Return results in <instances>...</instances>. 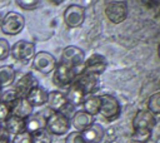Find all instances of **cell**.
Masks as SVG:
<instances>
[{"instance_id": "obj_1", "label": "cell", "mask_w": 160, "mask_h": 143, "mask_svg": "<svg viewBox=\"0 0 160 143\" xmlns=\"http://www.w3.org/2000/svg\"><path fill=\"white\" fill-rule=\"evenodd\" d=\"M132 140L146 143L152 134V129L156 125V117L146 109H140L135 113L132 122Z\"/></svg>"}, {"instance_id": "obj_2", "label": "cell", "mask_w": 160, "mask_h": 143, "mask_svg": "<svg viewBox=\"0 0 160 143\" xmlns=\"http://www.w3.org/2000/svg\"><path fill=\"white\" fill-rule=\"evenodd\" d=\"M25 18L18 11H9L0 19V30L4 35L15 36L22 31Z\"/></svg>"}, {"instance_id": "obj_3", "label": "cell", "mask_w": 160, "mask_h": 143, "mask_svg": "<svg viewBox=\"0 0 160 143\" xmlns=\"http://www.w3.org/2000/svg\"><path fill=\"white\" fill-rule=\"evenodd\" d=\"M84 60H85V53L79 46L68 45L61 51V59H60V61H62V63H65V64L75 68L78 77L82 74Z\"/></svg>"}, {"instance_id": "obj_4", "label": "cell", "mask_w": 160, "mask_h": 143, "mask_svg": "<svg viewBox=\"0 0 160 143\" xmlns=\"http://www.w3.org/2000/svg\"><path fill=\"white\" fill-rule=\"evenodd\" d=\"M70 118L65 113H51L46 118L45 129L51 135H65L70 130Z\"/></svg>"}, {"instance_id": "obj_5", "label": "cell", "mask_w": 160, "mask_h": 143, "mask_svg": "<svg viewBox=\"0 0 160 143\" xmlns=\"http://www.w3.org/2000/svg\"><path fill=\"white\" fill-rule=\"evenodd\" d=\"M99 114L106 120H115L121 114V105L116 97L111 94L100 95V109Z\"/></svg>"}, {"instance_id": "obj_6", "label": "cell", "mask_w": 160, "mask_h": 143, "mask_svg": "<svg viewBox=\"0 0 160 143\" xmlns=\"http://www.w3.org/2000/svg\"><path fill=\"white\" fill-rule=\"evenodd\" d=\"M105 16L112 24H121L126 20L129 8L126 1H108L104 9Z\"/></svg>"}, {"instance_id": "obj_7", "label": "cell", "mask_w": 160, "mask_h": 143, "mask_svg": "<svg viewBox=\"0 0 160 143\" xmlns=\"http://www.w3.org/2000/svg\"><path fill=\"white\" fill-rule=\"evenodd\" d=\"M76 72L75 68L59 61L56 63V66L54 69V77H52V82L55 85L61 87V88H68L72 84V82L76 79Z\"/></svg>"}, {"instance_id": "obj_8", "label": "cell", "mask_w": 160, "mask_h": 143, "mask_svg": "<svg viewBox=\"0 0 160 143\" xmlns=\"http://www.w3.org/2000/svg\"><path fill=\"white\" fill-rule=\"evenodd\" d=\"M85 8L78 4H70L69 6H66L62 14L64 23L70 29L80 28L85 21Z\"/></svg>"}, {"instance_id": "obj_9", "label": "cell", "mask_w": 160, "mask_h": 143, "mask_svg": "<svg viewBox=\"0 0 160 143\" xmlns=\"http://www.w3.org/2000/svg\"><path fill=\"white\" fill-rule=\"evenodd\" d=\"M56 63L58 61L51 53L42 50V51L35 53L31 61V66L41 74H50L51 72H54Z\"/></svg>"}, {"instance_id": "obj_10", "label": "cell", "mask_w": 160, "mask_h": 143, "mask_svg": "<svg viewBox=\"0 0 160 143\" xmlns=\"http://www.w3.org/2000/svg\"><path fill=\"white\" fill-rule=\"evenodd\" d=\"M18 61H28L35 55V44L28 40H19L10 46V54Z\"/></svg>"}, {"instance_id": "obj_11", "label": "cell", "mask_w": 160, "mask_h": 143, "mask_svg": "<svg viewBox=\"0 0 160 143\" xmlns=\"http://www.w3.org/2000/svg\"><path fill=\"white\" fill-rule=\"evenodd\" d=\"M108 66V60L105 59L104 55L101 54H91L89 58L84 60L82 65V74H89V75H100L105 72Z\"/></svg>"}, {"instance_id": "obj_12", "label": "cell", "mask_w": 160, "mask_h": 143, "mask_svg": "<svg viewBox=\"0 0 160 143\" xmlns=\"http://www.w3.org/2000/svg\"><path fill=\"white\" fill-rule=\"evenodd\" d=\"M48 107L52 110V113H64L66 107H69V103L65 98V94L60 90H51L48 93Z\"/></svg>"}, {"instance_id": "obj_13", "label": "cell", "mask_w": 160, "mask_h": 143, "mask_svg": "<svg viewBox=\"0 0 160 143\" xmlns=\"http://www.w3.org/2000/svg\"><path fill=\"white\" fill-rule=\"evenodd\" d=\"M36 85H39V84H38V80L35 79V77L32 75V73H26L15 83L12 89L15 90L18 98H25V95L30 92V89Z\"/></svg>"}, {"instance_id": "obj_14", "label": "cell", "mask_w": 160, "mask_h": 143, "mask_svg": "<svg viewBox=\"0 0 160 143\" xmlns=\"http://www.w3.org/2000/svg\"><path fill=\"white\" fill-rule=\"evenodd\" d=\"M92 123H95V119L92 115L88 114L84 110H78L72 114L70 119V125L75 128L76 132H82L88 127H90Z\"/></svg>"}, {"instance_id": "obj_15", "label": "cell", "mask_w": 160, "mask_h": 143, "mask_svg": "<svg viewBox=\"0 0 160 143\" xmlns=\"http://www.w3.org/2000/svg\"><path fill=\"white\" fill-rule=\"evenodd\" d=\"M74 83H76L81 90L85 93V95H94V93L98 90V77L95 75H89V74H81L76 78V80H74Z\"/></svg>"}, {"instance_id": "obj_16", "label": "cell", "mask_w": 160, "mask_h": 143, "mask_svg": "<svg viewBox=\"0 0 160 143\" xmlns=\"http://www.w3.org/2000/svg\"><path fill=\"white\" fill-rule=\"evenodd\" d=\"M84 143H100L104 138L105 130L101 124L92 123L90 127H88L85 130L80 132Z\"/></svg>"}, {"instance_id": "obj_17", "label": "cell", "mask_w": 160, "mask_h": 143, "mask_svg": "<svg viewBox=\"0 0 160 143\" xmlns=\"http://www.w3.org/2000/svg\"><path fill=\"white\" fill-rule=\"evenodd\" d=\"M10 115H15L19 118L25 119L30 114H32V107L29 104V102L25 98H18L15 99L10 105Z\"/></svg>"}, {"instance_id": "obj_18", "label": "cell", "mask_w": 160, "mask_h": 143, "mask_svg": "<svg viewBox=\"0 0 160 143\" xmlns=\"http://www.w3.org/2000/svg\"><path fill=\"white\" fill-rule=\"evenodd\" d=\"M48 90L44 89L40 85H36L34 88L30 89V92L25 95V99L29 102V104L34 108V107H41L44 104H46L48 100Z\"/></svg>"}, {"instance_id": "obj_19", "label": "cell", "mask_w": 160, "mask_h": 143, "mask_svg": "<svg viewBox=\"0 0 160 143\" xmlns=\"http://www.w3.org/2000/svg\"><path fill=\"white\" fill-rule=\"evenodd\" d=\"M24 120H25V132L29 134L45 129L46 125V118L41 113H32L29 117H26Z\"/></svg>"}, {"instance_id": "obj_20", "label": "cell", "mask_w": 160, "mask_h": 143, "mask_svg": "<svg viewBox=\"0 0 160 143\" xmlns=\"http://www.w3.org/2000/svg\"><path fill=\"white\" fill-rule=\"evenodd\" d=\"M65 98H66L69 105H71V107H78V105H80V104H82V102H84V99L86 98V95H85V93L81 90V88H80L76 83L72 82V84L68 88V90H66V93H65Z\"/></svg>"}, {"instance_id": "obj_21", "label": "cell", "mask_w": 160, "mask_h": 143, "mask_svg": "<svg viewBox=\"0 0 160 143\" xmlns=\"http://www.w3.org/2000/svg\"><path fill=\"white\" fill-rule=\"evenodd\" d=\"M4 129L6 134H11L14 137L18 134H21L25 132V120L15 115H9L8 119L5 120Z\"/></svg>"}, {"instance_id": "obj_22", "label": "cell", "mask_w": 160, "mask_h": 143, "mask_svg": "<svg viewBox=\"0 0 160 143\" xmlns=\"http://www.w3.org/2000/svg\"><path fill=\"white\" fill-rule=\"evenodd\" d=\"M15 69L12 65H1L0 66V87L8 88L11 87L15 82Z\"/></svg>"}, {"instance_id": "obj_23", "label": "cell", "mask_w": 160, "mask_h": 143, "mask_svg": "<svg viewBox=\"0 0 160 143\" xmlns=\"http://www.w3.org/2000/svg\"><path fill=\"white\" fill-rule=\"evenodd\" d=\"M84 112H86L90 115H96L99 114L100 109V95H88L84 102H82Z\"/></svg>"}, {"instance_id": "obj_24", "label": "cell", "mask_w": 160, "mask_h": 143, "mask_svg": "<svg viewBox=\"0 0 160 143\" xmlns=\"http://www.w3.org/2000/svg\"><path fill=\"white\" fill-rule=\"evenodd\" d=\"M159 100H160V93L159 92H155V93H152L149 97L148 103H146V107H148L146 110H149L150 113H152L155 117L159 115V113H160V102Z\"/></svg>"}, {"instance_id": "obj_25", "label": "cell", "mask_w": 160, "mask_h": 143, "mask_svg": "<svg viewBox=\"0 0 160 143\" xmlns=\"http://www.w3.org/2000/svg\"><path fill=\"white\" fill-rule=\"evenodd\" d=\"M31 143H52V137L46 129H41L30 134Z\"/></svg>"}, {"instance_id": "obj_26", "label": "cell", "mask_w": 160, "mask_h": 143, "mask_svg": "<svg viewBox=\"0 0 160 143\" xmlns=\"http://www.w3.org/2000/svg\"><path fill=\"white\" fill-rule=\"evenodd\" d=\"M15 4L18 6H20L22 10H35L39 5H40V1L39 0H16Z\"/></svg>"}, {"instance_id": "obj_27", "label": "cell", "mask_w": 160, "mask_h": 143, "mask_svg": "<svg viewBox=\"0 0 160 143\" xmlns=\"http://www.w3.org/2000/svg\"><path fill=\"white\" fill-rule=\"evenodd\" d=\"M15 99H18V95H16L15 90L11 88V89H8L6 92H4V93H2L0 102H2V103H5V104L10 105V104H11V103H12Z\"/></svg>"}, {"instance_id": "obj_28", "label": "cell", "mask_w": 160, "mask_h": 143, "mask_svg": "<svg viewBox=\"0 0 160 143\" xmlns=\"http://www.w3.org/2000/svg\"><path fill=\"white\" fill-rule=\"evenodd\" d=\"M10 54V44L6 39L0 38V60H5Z\"/></svg>"}, {"instance_id": "obj_29", "label": "cell", "mask_w": 160, "mask_h": 143, "mask_svg": "<svg viewBox=\"0 0 160 143\" xmlns=\"http://www.w3.org/2000/svg\"><path fill=\"white\" fill-rule=\"evenodd\" d=\"M65 143H84L82 140V137H81V133L80 132H70L66 134L65 137Z\"/></svg>"}, {"instance_id": "obj_30", "label": "cell", "mask_w": 160, "mask_h": 143, "mask_svg": "<svg viewBox=\"0 0 160 143\" xmlns=\"http://www.w3.org/2000/svg\"><path fill=\"white\" fill-rule=\"evenodd\" d=\"M10 115V108L8 104L0 102V123L5 122L8 119V117Z\"/></svg>"}, {"instance_id": "obj_31", "label": "cell", "mask_w": 160, "mask_h": 143, "mask_svg": "<svg viewBox=\"0 0 160 143\" xmlns=\"http://www.w3.org/2000/svg\"><path fill=\"white\" fill-rule=\"evenodd\" d=\"M11 143H31V139H30V134L24 132L21 134H18L14 137L12 142Z\"/></svg>"}, {"instance_id": "obj_32", "label": "cell", "mask_w": 160, "mask_h": 143, "mask_svg": "<svg viewBox=\"0 0 160 143\" xmlns=\"http://www.w3.org/2000/svg\"><path fill=\"white\" fill-rule=\"evenodd\" d=\"M6 132H5V129H4V125L0 123V135H2V134H5Z\"/></svg>"}, {"instance_id": "obj_33", "label": "cell", "mask_w": 160, "mask_h": 143, "mask_svg": "<svg viewBox=\"0 0 160 143\" xmlns=\"http://www.w3.org/2000/svg\"><path fill=\"white\" fill-rule=\"evenodd\" d=\"M130 143H141V142H136V140H131Z\"/></svg>"}, {"instance_id": "obj_34", "label": "cell", "mask_w": 160, "mask_h": 143, "mask_svg": "<svg viewBox=\"0 0 160 143\" xmlns=\"http://www.w3.org/2000/svg\"><path fill=\"white\" fill-rule=\"evenodd\" d=\"M0 90H1V87H0Z\"/></svg>"}]
</instances>
